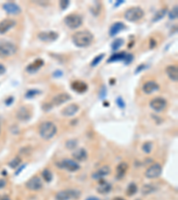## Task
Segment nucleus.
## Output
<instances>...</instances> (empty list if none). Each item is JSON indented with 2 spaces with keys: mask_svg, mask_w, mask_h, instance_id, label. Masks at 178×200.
<instances>
[{
  "mask_svg": "<svg viewBox=\"0 0 178 200\" xmlns=\"http://www.w3.org/2000/svg\"><path fill=\"white\" fill-rule=\"evenodd\" d=\"M72 157L74 158V159L77 160V161H79V162H84L88 158V154H87V151L83 149V148H81V149H78L76 150L72 153Z\"/></svg>",
  "mask_w": 178,
  "mask_h": 200,
  "instance_id": "obj_24",
  "label": "nucleus"
},
{
  "mask_svg": "<svg viewBox=\"0 0 178 200\" xmlns=\"http://www.w3.org/2000/svg\"><path fill=\"white\" fill-rule=\"evenodd\" d=\"M137 200H138V199H137Z\"/></svg>",
  "mask_w": 178,
  "mask_h": 200,
  "instance_id": "obj_56",
  "label": "nucleus"
},
{
  "mask_svg": "<svg viewBox=\"0 0 178 200\" xmlns=\"http://www.w3.org/2000/svg\"><path fill=\"white\" fill-rule=\"evenodd\" d=\"M125 44V41L123 38H116L112 43H111V49H112V51L116 52L118 50H120L121 46H123V44Z\"/></svg>",
  "mask_w": 178,
  "mask_h": 200,
  "instance_id": "obj_29",
  "label": "nucleus"
},
{
  "mask_svg": "<svg viewBox=\"0 0 178 200\" xmlns=\"http://www.w3.org/2000/svg\"><path fill=\"white\" fill-rule=\"evenodd\" d=\"M94 35L88 30L78 31L72 36V42L79 48L87 47L93 43Z\"/></svg>",
  "mask_w": 178,
  "mask_h": 200,
  "instance_id": "obj_1",
  "label": "nucleus"
},
{
  "mask_svg": "<svg viewBox=\"0 0 178 200\" xmlns=\"http://www.w3.org/2000/svg\"><path fill=\"white\" fill-rule=\"evenodd\" d=\"M59 4H60V7L62 10H66L70 5V1H68V0H62Z\"/></svg>",
  "mask_w": 178,
  "mask_h": 200,
  "instance_id": "obj_42",
  "label": "nucleus"
},
{
  "mask_svg": "<svg viewBox=\"0 0 178 200\" xmlns=\"http://www.w3.org/2000/svg\"><path fill=\"white\" fill-rule=\"evenodd\" d=\"M124 3H125V1H124V0H120V1H118V2H116V3H115V5H114V7L120 6V5H122V4H124Z\"/></svg>",
  "mask_w": 178,
  "mask_h": 200,
  "instance_id": "obj_51",
  "label": "nucleus"
},
{
  "mask_svg": "<svg viewBox=\"0 0 178 200\" xmlns=\"http://www.w3.org/2000/svg\"><path fill=\"white\" fill-rule=\"evenodd\" d=\"M40 93H41V91H39V90H37V89H31V90L27 91V93H25V98L31 99Z\"/></svg>",
  "mask_w": 178,
  "mask_h": 200,
  "instance_id": "obj_34",
  "label": "nucleus"
},
{
  "mask_svg": "<svg viewBox=\"0 0 178 200\" xmlns=\"http://www.w3.org/2000/svg\"><path fill=\"white\" fill-rule=\"evenodd\" d=\"M16 25V21L12 19H5L0 21V34H5Z\"/></svg>",
  "mask_w": 178,
  "mask_h": 200,
  "instance_id": "obj_17",
  "label": "nucleus"
},
{
  "mask_svg": "<svg viewBox=\"0 0 178 200\" xmlns=\"http://www.w3.org/2000/svg\"><path fill=\"white\" fill-rule=\"evenodd\" d=\"M159 89V85L154 81H148L143 85V91L146 94H151Z\"/></svg>",
  "mask_w": 178,
  "mask_h": 200,
  "instance_id": "obj_23",
  "label": "nucleus"
},
{
  "mask_svg": "<svg viewBox=\"0 0 178 200\" xmlns=\"http://www.w3.org/2000/svg\"><path fill=\"white\" fill-rule=\"evenodd\" d=\"M78 146V142H77V140H67L66 142V147L68 148L69 150H75L76 148Z\"/></svg>",
  "mask_w": 178,
  "mask_h": 200,
  "instance_id": "obj_37",
  "label": "nucleus"
},
{
  "mask_svg": "<svg viewBox=\"0 0 178 200\" xmlns=\"http://www.w3.org/2000/svg\"><path fill=\"white\" fill-rule=\"evenodd\" d=\"M85 200H101V199L98 198V197H89L86 198Z\"/></svg>",
  "mask_w": 178,
  "mask_h": 200,
  "instance_id": "obj_52",
  "label": "nucleus"
},
{
  "mask_svg": "<svg viewBox=\"0 0 178 200\" xmlns=\"http://www.w3.org/2000/svg\"><path fill=\"white\" fill-rule=\"evenodd\" d=\"M6 186V181L5 179H0V189H3Z\"/></svg>",
  "mask_w": 178,
  "mask_h": 200,
  "instance_id": "obj_49",
  "label": "nucleus"
},
{
  "mask_svg": "<svg viewBox=\"0 0 178 200\" xmlns=\"http://www.w3.org/2000/svg\"><path fill=\"white\" fill-rule=\"evenodd\" d=\"M79 110V106L76 103H70L68 106L63 108L61 111V114L65 117H70L75 116Z\"/></svg>",
  "mask_w": 178,
  "mask_h": 200,
  "instance_id": "obj_14",
  "label": "nucleus"
},
{
  "mask_svg": "<svg viewBox=\"0 0 178 200\" xmlns=\"http://www.w3.org/2000/svg\"><path fill=\"white\" fill-rule=\"evenodd\" d=\"M91 13L94 14V16H98L99 13H101L102 10V5L100 2H94V5L92 6V8L90 9Z\"/></svg>",
  "mask_w": 178,
  "mask_h": 200,
  "instance_id": "obj_31",
  "label": "nucleus"
},
{
  "mask_svg": "<svg viewBox=\"0 0 178 200\" xmlns=\"http://www.w3.org/2000/svg\"><path fill=\"white\" fill-rule=\"evenodd\" d=\"M13 101V97H9V98L7 99L5 102V104H6L7 106H9L10 104H12Z\"/></svg>",
  "mask_w": 178,
  "mask_h": 200,
  "instance_id": "obj_50",
  "label": "nucleus"
},
{
  "mask_svg": "<svg viewBox=\"0 0 178 200\" xmlns=\"http://www.w3.org/2000/svg\"><path fill=\"white\" fill-rule=\"evenodd\" d=\"M137 190H138L137 185L132 182L128 186V189L126 190V194H127L128 197H133L134 195H135L137 193Z\"/></svg>",
  "mask_w": 178,
  "mask_h": 200,
  "instance_id": "obj_28",
  "label": "nucleus"
},
{
  "mask_svg": "<svg viewBox=\"0 0 178 200\" xmlns=\"http://www.w3.org/2000/svg\"><path fill=\"white\" fill-rule=\"evenodd\" d=\"M59 36V34L55 31H44L40 32L38 35V38L39 40L44 42V43H52L57 40Z\"/></svg>",
  "mask_w": 178,
  "mask_h": 200,
  "instance_id": "obj_12",
  "label": "nucleus"
},
{
  "mask_svg": "<svg viewBox=\"0 0 178 200\" xmlns=\"http://www.w3.org/2000/svg\"><path fill=\"white\" fill-rule=\"evenodd\" d=\"M81 196V192L76 189H63L56 193L55 200H76L78 199Z\"/></svg>",
  "mask_w": 178,
  "mask_h": 200,
  "instance_id": "obj_4",
  "label": "nucleus"
},
{
  "mask_svg": "<svg viewBox=\"0 0 178 200\" xmlns=\"http://www.w3.org/2000/svg\"><path fill=\"white\" fill-rule=\"evenodd\" d=\"M63 21L64 24L70 29H77L83 23L82 17L77 13H70L69 15H67L64 18Z\"/></svg>",
  "mask_w": 178,
  "mask_h": 200,
  "instance_id": "obj_5",
  "label": "nucleus"
},
{
  "mask_svg": "<svg viewBox=\"0 0 178 200\" xmlns=\"http://www.w3.org/2000/svg\"><path fill=\"white\" fill-rule=\"evenodd\" d=\"M152 149H153V143L151 142H146L142 146L143 151L146 154H150L152 151Z\"/></svg>",
  "mask_w": 178,
  "mask_h": 200,
  "instance_id": "obj_33",
  "label": "nucleus"
},
{
  "mask_svg": "<svg viewBox=\"0 0 178 200\" xmlns=\"http://www.w3.org/2000/svg\"><path fill=\"white\" fill-rule=\"evenodd\" d=\"M16 118L21 122H28L31 118V113L27 107L22 106L16 111Z\"/></svg>",
  "mask_w": 178,
  "mask_h": 200,
  "instance_id": "obj_15",
  "label": "nucleus"
},
{
  "mask_svg": "<svg viewBox=\"0 0 178 200\" xmlns=\"http://www.w3.org/2000/svg\"><path fill=\"white\" fill-rule=\"evenodd\" d=\"M25 187L31 191H38L43 188V182L40 177L33 176L25 183Z\"/></svg>",
  "mask_w": 178,
  "mask_h": 200,
  "instance_id": "obj_9",
  "label": "nucleus"
},
{
  "mask_svg": "<svg viewBox=\"0 0 178 200\" xmlns=\"http://www.w3.org/2000/svg\"><path fill=\"white\" fill-rule=\"evenodd\" d=\"M146 69V65L145 64H141V65H139L137 68H136V70H135V74H138V73H140L141 71H143V70H145Z\"/></svg>",
  "mask_w": 178,
  "mask_h": 200,
  "instance_id": "obj_45",
  "label": "nucleus"
},
{
  "mask_svg": "<svg viewBox=\"0 0 178 200\" xmlns=\"http://www.w3.org/2000/svg\"><path fill=\"white\" fill-rule=\"evenodd\" d=\"M53 108H54V106L52 105L51 102H50V103H44V104H43V106H42V109H43V110H44V111H49V110H51Z\"/></svg>",
  "mask_w": 178,
  "mask_h": 200,
  "instance_id": "obj_43",
  "label": "nucleus"
},
{
  "mask_svg": "<svg viewBox=\"0 0 178 200\" xmlns=\"http://www.w3.org/2000/svg\"><path fill=\"white\" fill-rule=\"evenodd\" d=\"M56 166H58L59 168L62 169H65L68 172L70 173H75L80 169V166L78 164V163L75 160L72 159H63L62 161L56 163Z\"/></svg>",
  "mask_w": 178,
  "mask_h": 200,
  "instance_id": "obj_7",
  "label": "nucleus"
},
{
  "mask_svg": "<svg viewBox=\"0 0 178 200\" xmlns=\"http://www.w3.org/2000/svg\"><path fill=\"white\" fill-rule=\"evenodd\" d=\"M162 173V166L159 163H154L151 166L147 168L144 174L147 179H156L158 178Z\"/></svg>",
  "mask_w": 178,
  "mask_h": 200,
  "instance_id": "obj_8",
  "label": "nucleus"
},
{
  "mask_svg": "<svg viewBox=\"0 0 178 200\" xmlns=\"http://www.w3.org/2000/svg\"><path fill=\"white\" fill-rule=\"evenodd\" d=\"M156 190H157V188H156L155 185L145 184L142 188V193H143V195H150V194L154 193Z\"/></svg>",
  "mask_w": 178,
  "mask_h": 200,
  "instance_id": "obj_27",
  "label": "nucleus"
},
{
  "mask_svg": "<svg viewBox=\"0 0 178 200\" xmlns=\"http://www.w3.org/2000/svg\"><path fill=\"white\" fill-rule=\"evenodd\" d=\"M134 61V55L132 54H127L124 59V62L126 65H129Z\"/></svg>",
  "mask_w": 178,
  "mask_h": 200,
  "instance_id": "obj_41",
  "label": "nucleus"
},
{
  "mask_svg": "<svg viewBox=\"0 0 178 200\" xmlns=\"http://www.w3.org/2000/svg\"><path fill=\"white\" fill-rule=\"evenodd\" d=\"M3 8L7 13L11 14V15H16V14H19L21 12V7L13 2H7L4 4Z\"/></svg>",
  "mask_w": 178,
  "mask_h": 200,
  "instance_id": "obj_16",
  "label": "nucleus"
},
{
  "mask_svg": "<svg viewBox=\"0 0 178 200\" xmlns=\"http://www.w3.org/2000/svg\"><path fill=\"white\" fill-rule=\"evenodd\" d=\"M0 200H11V198L9 197H7V196H5V197H1V199H0Z\"/></svg>",
  "mask_w": 178,
  "mask_h": 200,
  "instance_id": "obj_53",
  "label": "nucleus"
},
{
  "mask_svg": "<svg viewBox=\"0 0 178 200\" xmlns=\"http://www.w3.org/2000/svg\"><path fill=\"white\" fill-rule=\"evenodd\" d=\"M126 54L125 52H120V53H117V54H112L110 59L107 60V62H120V61H124L125 59V56H126Z\"/></svg>",
  "mask_w": 178,
  "mask_h": 200,
  "instance_id": "obj_26",
  "label": "nucleus"
},
{
  "mask_svg": "<svg viewBox=\"0 0 178 200\" xmlns=\"http://www.w3.org/2000/svg\"><path fill=\"white\" fill-rule=\"evenodd\" d=\"M71 88H72L73 91H75L78 93H84L85 92L87 91L88 86L85 82H83V81L77 80V81H74V82H72Z\"/></svg>",
  "mask_w": 178,
  "mask_h": 200,
  "instance_id": "obj_21",
  "label": "nucleus"
},
{
  "mask_svg": "<svg viewBox=\"0 0 178 200\" xmlns=\"http://www.w3.org/2000/svg\"><path fill=\"white\" fill-rule=\"evenodd\" d=\"M1 130H2V125H1V121H0V133H1Z\"/></svg>",
  "mask_w": 178,
  "mask_h": 200,
  "instance_id": "obj_55",
  "label": "nucleus"
},
{
  "mask_svg": "<svg viewBox=\"0 0 178 200\" xmlns=\"http://www.w3.org/2000/svg\"><path fill=\"white\" fill-rule=\"evenodd\" d=\"M105 57V54H101L99 55H97L96 57L94 58V60L91 62V67H96L98 66L99 63L102 61V59Z\"/></svg>",
  "mask_w": 178,
  "mask_h": 200,
  "instance_id": "obj_36",
  "label": "nucleus"
},
{
  "mask_svg": "<svg viewBox=\"0 0 178 200\" xmlns=\"http://www.w3.org/2000/svg\"><path fill=\"white\" fill-rule=\"evenodd\" d=\"M156 46H157V42L155 41V39L151 38V40H150V48L152 49V48H154Z\"/></svg>",
  "mask_w": 178,
  "mask_h": 200,
  "instance_id": "obj_47",
  "label": "nucleus"
},
{
  "mask_svg": "<svg viewBox=\"0 0 178 200\" xmlns=\"http://www.w3.org/2000/svg\"><path fill=\"white\" fill-rule=\"evenodd\" d=\"M6 71V69H5V67L0 63V75H3V74H5Z\"/></svg>",
  "mask_w": 178,
  "mask_h": 200,
  "instance_id": "obj_48",
  "label": "nucleus"
},
{
  "mask_svg": "<svg viewBox=\"0 0 178 200\" xmlns=\"http://www.w3.org/2000/svg\"><path fill=\"white\" fill-rule=\"evenodd\" d=\"M21 163V158L20 157H15L12 161L9 162L8 166H9L11 168H13V169H15V168H17V167L20 166Z\"/></svg>",
  "mask_w": 178,
  "mask_h": 200,
  "instance_id": "obj_35",
  "label": "nucleus"
},
{
  "mask_svg": "<svg viewBox=\"0 0 178 200\" xmlns=\"http://www.w3.org/2000/svg\"><path fill=\"white\" fill-rule=\"evenodd\" d=\"M112 200H125V199L122 198V197H114Z\"/></svg>",
  "mask_w": 178,
  "mask_h": 200,
  "instance_id": "obj_54",
  "label": "nucleus"
},
{
  "mask_svg": "<svg viewBox=\"0 0 178 200\" xmlns=\"http://www.w3.org/2000/svg\"><path fill=\"white\" fill-rule=\"evenodd\" d=\"M167 13V9H160L159 10L157 13H156L154 14V16L152 18V22H156V21H160L161 19H163L165 16H166V14Z\"/></svg>",
  "mask_w": 178,
  "mask_h": 200,
  "instance_id": "obj_30",
  "label": "nucleus"
},
{
  "mask_svg": "<svg viewBox=\"0 0 178 200\" xmlns=\"http://www.w3.org/2000/svg\"><path fill=\"white\" fill-rule=\"evenodd\" d=\"M71 100V96L67 93H58L57 95H55L54 97L52 99V105L54 107V106H61L64 103L68 102L69 101Z\"/></svg>",
  "mask_w": 178,
  "mask_h": 200,
  "instance_id": "obj_11",
  "label": "nucleus"
},
{
  "mask_svg": "<svg viewBox=\"0 0 178 200\" xmlns=\"http://www.w3.org/2000/svg\"><path fill=\"white\" fill-rule=\"evenodd\" d=\"M166 74L172 81H177L178 79V69L175 65H169L166 68Z\"/></svg>",
  "mask_w": 178,
  "mask_h": 200,
  "instance_id": "obj_25",
  "label": "nucleus"
},
{
  "mask_svg": "<svg viewBox=\"0 0 178 200\" xmlns=\"http://www.w3.org/2000/svg\"><path fill=\"white\" fill-rule=\"evenodd\" d=\"M178 15V9H177V6L173 7V9L168 13V17L170 20H175L177 18Z\"/></svg>",
  "mask_w": 178,
  "mask_h": 200,
  "instance_id": "obj_38",
  "label": "nucleus"
},
{
  "mask_svg": "<svg viewBox=\"0 0 178 200\" xmlns=\"http://www.w3.org/2000/svg\"><path fill=\"white\" fill-rule=\"evenodd\" d=\"M62 75H63V73H62V70H55L54 72V74H53V77H55V78H59V77H62Z\"/></svg>",
  "mask_w": 178,
  "mask_h": 200,
  "instance_id": "obj_44",
  "label": "nucleus"
},
{
  "mask_svg": "<svg viewBox=\"0 0 178 200\" xmlns=\"http://www.w3.org/2000/svg\"><path fill=\"white\" fill-rule=\"evenodd\" d=\"M42 177L46 182H51L53 180V173L49 169H44L42 172Z\"/></svg>",
  "mask_w": 178,
  "mask_h": 200,
  "instance_id": "obj_32",
  "label": "nucleus"
},
{
  "mask_svg": "<svg viewBox=\"0 0 178 200\" xmlns=\"http://www.w3.org/2000/svg\"><path fill=\"white\" fill-rule=\"evenodd\" d=\"M124 16H125V19L128 21L135 22V21H140L144 16V12L141 7L134 6V7H131V8H128L125 12Z\"/></svg>",
  "mask_w": 178,
  "mask_h": 200,
  "instance_id": "obj_3",
  "label": "nucleus"
},
{
  "mask_svg": "<svg viewBox=\"0 0 178 200\" xmlns=\"http://www.w3.org/2000/svg\"><path fill=\"white\" fill-rule=\"evenodd\" d=\"M106 96H107V88L105 85H102L99 92V98L102 100H104L106 98Z\"/></svg>",
  "mask_w": 178,
  "mask_h": 200,
  "instance_id": "obj_39",
  "label": "nucleus"
},
{
  "mask_svg": "<svg viewBox=\"0 0 178 200\" xmlns=\"http://www.w3.org/2000/svg\"><path fill=\"white\" fill-rule=\"evenodd\" d=\"M44 61L42 60V59H37V60H35L33 62L31 63H29L28 66H27V68H26V71L29 74H33V73H36L37 71H38L39 70H40L42 67L44 66Z\"/></svg>",
  "mask_w": 178,
  "mask_h": 200,
  "instance_id": "obj_18",
  "label": "nucleus"
},
{
  "mask_svg": "<svg viewBox=\"0 0 178 200\" xmlns=\"http://www.w3.org/2000/svg\"><path fill=\"white\" fill-rule=\"evenodd\" d=\"M128 169V165L126 162H121L118 165L116 168V178L117 180H121L123 177L127 174V171Z\"/></svg>",
  "mask_w": 178,
  "mask_h": 200,
  "instance_id": "obj_22",
  "label": "nucleus"
},
{
  "mask_svg": "<svg viewBox=\"0 0 178 200\" xmlns=\"http://www.w3.org/2000/svg\"><path fill=\"white\" fill-rule=\"evenodd\" d=\"M39 133L42 139L49 140L56 135L57 126L52 121H44L39 126Z\"/></svg>",
  "mask_w": 178,
  "mask_h": 200,
  "instance_id": "obj_2",
  "label": "nucleus"
},
{
  "mask_svg": "<svg viewBox=\"0 0 178 200\" xmlns=\"http://www.w3.org/2000/svg\"><path fill=\"white\" fill-rule=\"evenodd\" d=\"M111 189H112L111 184L107 182L106 181H102V179L100 180L98 186L96 188V191H97L99 194H108L111 191Z\"/></svg>",
  "mask_w": 178,
  "mask_h": 200,
  "instance_id": "obj_20",
  "label": "nucleus"
},
{
  "mask_svg": "<svg viewBox=\"0 0 178 200\" xmlns=\"http://www.w3.org/2000/svg\"><path fill=\"white\" fill-rule=\"evenodd\" d=\"M17 52V46L11 42L0 43V57L7 58L15 54Z\"/></svg>",
  "mask_w": 178,
  "mask_h": 200,
  "instance_id": "obj_6",
  "label": "nucleus"
},
{
  "mask_svg": "<svg viewBox=\"0 0 178 200\" xmlns=\"http://www.w3.org/2000/svg\"><path fill=\"white\" fill-rule=\"evenodd\" d=\"M127 28V26H126L123 22L121 21H117L115 23H113L110 26V30H109V35L110 36H115L116 35H118V33H120L121 31H123L124 29Z\"/></svg>",
  "mask_w": 178,
  "mask_h": 200,
  "instance_id": "obj_19",
  "label": "nucleus"
},
{
  "mask_svg": "<svg viewBox=\"0 0 178 200\" xmlns=\"http://www.w3.org/2000/svg\"><path fill=\"white\" fill-rule=\"evenodd\" d=\"M151 108L156 112H160L164 110L167 107V101L162 97H156L152 99L150 102Z\"/></svg>",
  "mask_w": 178,
  "mask_h": 200,
  "instance_id": "obj_10",
  "label": "nucleus"
},
{
  "mask_svg": "<svg viewBox=\"0 0 178 200\" xmlns=\"http://www.w3.org/2000/svg\"><path fill=\"white\" fill-rule=\"evenodd\" d=\"M26 166H27V164L21 165V166H19V167H18V169H17V171L15 172V175H18V174H20L21 173V171H22V170H23V169L26 167Z\"/></svg>",
  "mask_w": 178,
  "mask_h": 200,
  "instance_id": "obj_46",
  "label": "nucleus"
},
{
  "mask_svg": "<svg viewBox=\"0 0 178 200\" xmlns=\"http://www.w3.org/2000/svg\"><path fill=\"white\" fill-rule=\"evenodd\" d=\"M110 167L109 166H103L102 167H100L99 169H97L96 171H94L91 177L93 180H95V181H100L102 180V178H104L105 176L109 175L110 174Z\"/></svg>",
  "mask_w": 178,
  "mask_h": 200,
  "instance_id": "obj_13",
  "label": "nucleus"
},
{
  "mask_svg": "<svg viewBox=\"0 0 178 200\" xmlns=\"http://www.w3.org/2000/svg\"><path fill=\"white\" fill-rule=\"evenodd\" d=\"M116 103L118 108H120L121 109H124L126 108V103H125V101L123 100L122 97H118L117 100H116Z\"/></svg>",
  "mask_w": 178,
  "mask_h": 200,
  "instance_id": "obj_40",
  "label": "nucleus"
}]
</instances>
